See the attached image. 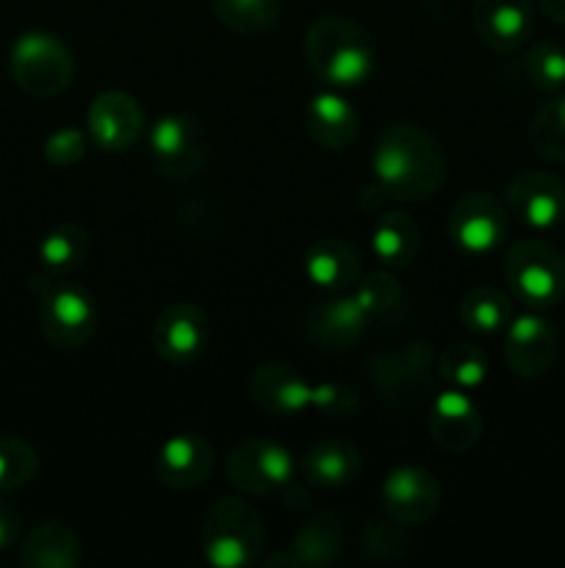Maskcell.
<instances>
[{"mask_svg": "<svg viewBox=\"0 0 565 568\" xmlns=\"http://www.w3.org/2000/svg\"><path fill=\"white\" fill-rule=\"evenodd\" d=\"M377 189L399 203H424L446 183V155L441 142L415 122H393L371 150Z\"/></svg>", "mask_w": 565, "mask_h": 568, "instance_id": "cell-1", "label": "cell"}, {"mask_svg": "<svg viewBox=\"0 0 565 568\" xmlns=\"http://www.w3.org/2000/svg\"><path fill=\"white\" fill-rule=\"evenodd\" d=\"M302 50L310 72L332 89L363 87L374 72V42L349 17L327 14L310 22Z\"/></svg>", "mask_w": 565, "mask_h": 568, "instance_id": "cell-2", "label": "cell"}, {"mask_svg": "<svg viewBox=\"0 0 565 568\" xmlns=\"http://www.w3.org/2000/svg\"><path fill=\"white\" fill-rule=\"evenodd\" d=\"M28 288L37 297L39 331L55 349H81L97 331V305L86 288L39 270Z\"/></svg>", "mask_w": 565, "mask_h": 568, "instance_id": "cell-3", "label": "cell"}, {"mask_svg": "<svg viewBox=\"0 0 565 568\" xmlns=\"http://www.w3.org/2000/svg\"><path fill=\"white\" fill-rule=\"evenodd\" d=\"M266 530L258 510L242 499L222 497L205 514L203 552L216 568H244L260 564Z\"/></svg>", "mask_w": 565, "mask_h": 568, "instance_id": "cell-4", "label": "cell"}, {"mask_svg": "<svg viewBox=\"0 0 565 568\" xmlns=\"http://www.w3.org/2000/svg\"><path fill=\"white\" fill-rule=\"evenodd\" d=\"M438 358L427 342H410L399 349H382L369 361V381L391 408L413 410L430 397Z\"/></svg>", "mask_w": 565, "mask_h": 568, "instance_id": "cell-5", "label": "cell"}, {"mask_svg": "<svg viewBox=\"0 0 565 568\" xmlns=\"http://www.w3.org/2000/svg\"><path fill=\"white\" fill-rule=\"evenodd\" d=\"M504 281L518 303L554 308L565 300V258L541 239H521L504 255Z\"/></svg>", "mask_w": 565, "mask_h": 568, "instance_id": "cell-6", "label": "cell"}, {"mask_svg": "<svg viewBox=\"0 0 565 568\" xmlns=\"http://www.w3.org/2000/svg\"><path fill=\"white\" fill-rule=\"evenodd\" d=\"M11 78L17 87L37 100H53L70 87L75 61L70 48L55 33L25 31L11 44Z\"/></svg>", "mask_w": 565, "mask_h": 568, "instance_id": "cell-7", "label": "cell"}, {"mask_svg": "<svg viewBox=\"0 0 565 568\" xmlns=\"http://www.w3.org/2000/svg\"><path fill=\"white\" fill-rule=\"evenodd\" d=\"M150 159L158 175L186 181L197 175L210 153L208 128L192 114H164L150 128Z\"/></svg>", "mask_w": 565, "mask_h": 568, "instance_id": "cell-8", "label": "cell"}, {"mask_svg": "<svg viewBox=\"0 0 565 568\" xmlns=\"http://www.w3.org/2000/svg\"><path fill=\"white\" fill-rule=\"evenodd\" d=\"M225 475L247 497H269L291 486L297 464L282 444L244 438L227 453Z\"/></svg>", "mask_w": 565, "mask_h": 568, "instance_id": "cell-9", "label": "cell"}, {"mask_svg": "<svg viewBox=\"0 0 565 568\" xmlns=\"http://www.w3.org/2000/svg\"><path fill=\"white\" fill-rule=\"evenodd\" d=\"M510 211L496 194L469 192L449 211V239L465 255L493 253L504 242Z\"/></svg>", "mask_w": 565, "mask_h": 568, "instance_id": "cell-10", "label": "cell"}, {"mask_svg": "<svg viewBox=\"0 0 565 568\" xmlns=\"http://www.w3.org/2000/svg\"><path fill=\"white\" fill-rule=\"evenodd\" d=\"M507 211L535 233L554 231L565 222V183L543 170H526L510 181Z\"/></svg>", "mask_w": 565, "mask_h": 568, "instance_id": "cell-11", "label": "cell"}, {"mask_svg": "<svg viewBox=\"0 0 565 568\" xmlns=\"http://www.w3.org/2000/svg\"><path fill=\"white\" fill-rule=\"evenodd\" d=\"M559 353V338L552 322L541 314H521L510 320L504 327V364L515 377L537 381L546 372H552Z\"/></svg>", "mask_w": 565, "mask_h": 568, "instance_id": "cell-12", "label": "cell"}, {"mask_svg": "<svg viewBox=\"0 0 565 568\" xmlns=\"http://www.w3.org/2000/svg\"><path fill=\"white\" fill-rule=\"evenodd\" d=\"M210 322L194 303H172L153 325V349L166 364L186 366L208 349Z\"/></svg>", "mask_w": 565, "mask_h": 568, "instance_id": "cell-13", "label": "cell"}, {"mask_svg": "<svg viewBox=\"0 0 565 568\" xmlns=\"http://www.w3.org/2000/svg\"><path fill=\"white\" fill-rule=\"evenodd\" d=\"M382 505L397 525H427L441 510V486L421 466H397L382 483Z\"/></svg>", "mask_w": 565, "mask_h": 568, "instance_id": "cell-14", "label": "cell"}, {"mask_svg": "<svg viewBox=\"0 0 565 568\" xmlns=\"http://www.w3.org/2000/svg\"><path fill=\"white\" fill-rule=\"evenodd\" d=\"M371 320L355 294H332V297L319 300L305 314V336L321 349H352L369 331Z\"/></svg>", "mask_w": 565, "mask_h": 568, "instance_id": "cell-15", "label": "cell"}, {"mask_svg": "<svg viewBox=\"0 0 565 568\" xmlns=\"http://www.w3.org/2000/svg\"><path fill=\"white\" fill-rule=\"evenodd\" d=\"M89 139L105 153H125L138 142L144 131V111L127 92L97 94L86 111Z\"/></svg>", "mask_w": 565, "mask_h": 568, "instance_id": "cell-16", "label": "cell"}, {"mask_svg": "<svg viewBox=\"0 0 565 568\" xmlns=\"http://www.w3.org/2000/svg\"><path fill=\"white\" fill-rule=\"evenodd\" d=\"M471 26L485 48L510 53L530 39L535 6L532 0H471Z\"/></svg>", "mask_w": 565, "mask_h": 568, "instance_id": "cell-17", "label": "cell"}, {"mask_svg": "<svg viewBox=\"0 0 565 568\" xmlns=\"http://www.w3.org/2000/svg\"><path fill=\"white\" fill-rule=\"evenodd\" d=\"M214 447L199 433H181V436L164 442L155 455L153 471L158 483L172 491H192L203 486L205 477L214 469Z\"/></svg>", "mask_w": 565, "mask_h": 568, "instance_id": "cell-18", "label": "cell"}, {"mask_svg": "<svg viewBox=\"0 0 565 568\" xmlns=\"http://www.w3.org/2000/svg\"><path fill=\"white\" fill-rule=\"evenodd\" d=\"M430 436L443 453L463 455L480 442L482 416L463 388H449L432 399Z\"/></svg>", "mask_w": 565, "mask_h": 568, "instance_id": "cell-19", "label": "cell"}, {"mask_svg": "<svg viewBox=\"0 0 565 568\" xmlns=\"http://www.w3.org/2000/svg\"><path fill=\"white\" fill-rule=\"evenodd\" d=\"M302 122L310 142L321 150H330V153H341V150L352 148L358 142V111L336 89L314 94L310 103L305 105Z\"/></svg>", "mask_w": 565, "mask_h": 568, "instance_id": "cell-20", "label": "cell"}, {"mask_svg": "<svg viewBox=\"0 0 565 568\" xmlns=\"http://www.w3.org/2000/svg\"><path fill=\"white\" fill-rule=\"evenodd\" d=\"M249 399L271 416H297L310 408V386L291 364L269 361L249 377Z\"/></svg>", "mask_w": 565, "mask_h": 568, "instance_id": "cell-21", "label": "cell"}, {"mask_svg": "<svg viewBox=\"0 0 565 568\" xmlns=\"http://www.w3.org/2000/svg\"><path fill=\"white\" fill-rule=\"evenodd\" d=\"M302 272L316 288L330 294L352 292L363 275L358 250L338 236H321L308 244L302 255Z\"/></svg>", "mask_w": 565, "mask_h": 568, "instance_id": "cell-22", "label": "cell"}, {"mask_svg": "<svg viewBox=\"0 0 565 568\" xmlns=\"http://www.w3.org/2000/svg\"><path fill=\"white\" fill-rule=\"evenodd\" d=\"M371 253L386 270L399 272L415 264L421 253L419 222L408 211H386L371 227Z\"/></svg>", "mask_w": 565, "mask_h": 568, "instance_id": "cell-23", "label": "cell"}, {"mask_svg": "<svg viewBox=\"0 0 565 568\" xmlns=\"http://www.w3.org/2000/svg\"><path fill=\"white\" fill-rule=\"evenodd\" d=\"M83 560V541L64 521H44L22 541L20 564L25 568H78Z\"/></svg>", "mask_w": 565, "mask_h": 568, "instance_id": "cell-24", "label": "cell"}, {"mask_svg": "<svg viewBox=\"0 0 565 568\" xmlns=\"http://www.w3.org/2000/svg\"><path fill=\"white\" fill-rule=\"evenodd\" d=\"M363 471V455L352 442H319L302 455V475L316 488L352 486Z\"/></svg>", "mask_w": 565, "mask_h": 568, "instance_id": "cell-25", "label": "cell"}, {"mask_svg": "<svg viewBox=\"0 0 565 568\" xmlns=\"http://www.w3.org/2000/svg\"><path fill=\"white\" fill-rule=\"evenodd\" d=\"M89 258V233L81 225H55L53 231L44 233L39 242V264L42 272L53 277H66L81 270Z\"/></svg>", "mask_w": 565, "mask_h": 568, "instance_id": "cell-26", "label": "cell"}, {"mask_svg": "<svg viewBox=\"0 0 565 568\" xmlns=\"http://www.w3.org/2000/svg\"><path fill=\"white\" fill-rule=\"evenodd\" d=\"M460 322L465 331L480 333V336H493L502 333L513 320V305L507 294H502L493 286H476L463 294L460 300Z\"/></svg>", "mask_w": 565, "mask_h": 568, "instance_id": "cell-27", "label": "cell"}, {"mask_svg": "<svg viewBox=\"0 0 565 568\" xmlns=\"http://www.w3.org/2000/svg\"><path fill=\"white\" fill-rule=\"evenodd\" d=\"M216 20L238 37H260L280 20L282 0H210Z\"/></svg>", "mask_w": 565, "mask_h": 568, "instance_id": "cell-28", "label": "cell"}, {"mask_svg": "<svg viewBox=\"0 0 565 568\" xmlns=\"http://www.w3.org/2000/svg\"><path fill=\"white\" fill-rule=\"evenodd\" d=\"M526 136H530L532 150H535L543 161L565 164V94L546 100V103L535 111Z\"/></svg>", "mask_w": 565, "mask_h": 568, "instance_id": "cell-29", "label": "cell"}, {"mask_svg": "<svg viewBox=\"0 0 565 568\" xmlns=\"http://www.w3.org/2000/svg\"><path fill=\"white\" fill-rule=\"evenodd\" d=\"M438 375L452 388L474 392V388H480L487 381V355L482 353V347L471 342L449 344L438 355Z\"/></svg>", "mask_w": 565, "mask_h": 568, "instance_id": "cell-30", "label": "cell"}, {"mask_svg": "<svg viewBox=\"0 0 565 568\" xmlns=\"http://www.w3.org/2000/svg\"><path fill=\"white\" fill-rule=\"evenodd\" d=\"M352 294L366 308L369 320L380 322V325L391 320V316L397 320V311L404 305V292L391 270H380L371 272L369 277H360V281L355 283Z\"/></svg>", "mask_w": 565, "mask_h": 568, "instance_id": "cell-31", "label": "cell"}, {"mask_svg": "<svg viewBox=\"0 0 565 568\" xmlns=\"http://www.w3.org/2000/svg\"><path fill=\"white\" fill-rule=\"evenodd\" d=\"M341 552V527L332 516H316L294 538V555L299 566L332 564Z\"/></svg>", "mask_w": 565, "mask_h": 568, "instance_id": "cell-32", "label": "cell"}, {"mask_svg": "<svg viewBox=\"0 0 565 568\" xmlns=\"http://www.w3.org/2000/svg\"><path fill=\"white\" fill-rule=\"evenodd\" d=\"M37 471L39 458L31 444L17 436H0V494L28 486Z\"/></svg>", "mask_w": 565, "mask_h": 568, "instance_id": "cell-33", "label": "cell"}, {"mask_svg": "<svg viewBox=\"0 0 565 568\" xmlns=\"http://www.w3.org/2000/svg\"><path fill=\"white\" fill-rule=\"evenodd\" d=\"M524 75L541 92H559L565 89V48L557 42L532 44L524 59Z\"/></svg>", "mask_w": 565, "mask_h": 568, "instance_id": "cell-34", "label": "cell"}, {"mask_svg": "<svg viewBox=\"0 0 565 568\" xmlns=\"http://www.w3.org/2000/svg\"><path fill=\"white\" fill-rule=\"evenodd\" d=\"M310 408L319 410L321 416H330V419H349V416L358 414L360 399L358 392L347 383L338 381H327L314 386L310 392Z\"/></svg>", "mask_w": 565, "mask_h": 568, "instance_id": "cell-35", "label": "cell"}, {"mask_svg": "<svg viewBox=\"0 0 565 568\" xmlns=\"http://www.w3.org/2000/svg\"><path fill=\"white\" fill-rule=\"evenodd\" d=\"M86 136L78 128H61L44 142V159L53 166H75L86 155Z\"/></svg>", "mask_w": 565, "mask_h": 568, "instance_id": "cell-36", "label": "cell"}, {"mask_svg": "<svg viewBox=\"0 0 565 568\" xmlns=\"http://www.w3.org/2000/svg\"><path fill=\"white\" fill-rule=\"evenodd\" d=\"M22 530V514L11 503L0 499V549L14 547Z\"/></svg>", "mask_w": 565, "mask_h": 568, "instance_id": "cell-37", "label": "cell"}, {"mask_svg": "<svg viewBox=\"0 0 565 568\" xmlns=\"http://www.w3.org/2000/svg\"><path fill=\"white\" fill-rule=\"evenodd\" d=\"M537 6H541V11L548 20L565 26V0H537Z\"/></svg>", "mask_w": 565, "mask_h": 568, "instance_id": "cell-38", "label": "cell"}]
</instances>
